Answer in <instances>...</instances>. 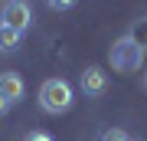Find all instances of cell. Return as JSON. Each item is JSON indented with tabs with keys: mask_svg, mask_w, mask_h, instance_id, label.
I'll return each mask as SVG.
<instances>
[{
	"mask_svg": "<svg viewBox=\"0 0 147 141\" xmlns=\"http://www.w3.org/2000/svg\"><path fill=\"white\" fill-rule=\"evenodd\" d=\"M72 85L65 82V79H46V82L39 85V105L42 112H49V115H62V112L72 108Z\"/></svg>",
	"mask_w": 147,
	"mask_h": 141,
	"instance_id": "cell-1",
	"label": "cell"
},
{
	"mask_svg": "<svg viewBox=\"0 0 147 141\" xmlns=\"http://www.w3.org/2000/svg\"><path fill=\"white\" fill-rule=\"evenodd\" d=\"M108 63L115 72H137L144 63V49L137 46V43L131 36H121L111 43V49H108Z\"/></svg>",
	"mask_w": 147,
	"mask_h": 141,
	"instance_id": "cell-2",
	"label": "cell"
},
{
	"mask_svg": "<svg viewBox=\"0 0 147 141\" xmlns=\"http://www.w3.org/2000/svg\"><path fill=\"white\" fill-rule=\"evenodd\" d=\"M0 26H10L16 33H26L33 26V13H30V3H20V0H10V3L0 7Z\"/></svg>",
	"mask_w": 147,
	"mask_h": 141,
	"instance_id": "cell-3",
	"label": "cell"
},
{
	"mask_svg": "<svg viewBox=\"0 0 147 141\" xmlns=\"http://www.w3.org/2000/svg\"><path fill=\"white\" fill-rule=\"evenodd\" d=\"M79 85H82V92L88 95V99H98V95L108 92V76H105L101 66H88V69L79 76Z\"/></svg>",
	"mask_w": 147,
	"mask_h": 141,
	"instance_id": "cell-4",
	"label": "cell"
},
{
	"mask_svg": "<svg viewBox=\"0 0 147 141\" xmlns=\"http://www.w3.org/2000/svg\"><path fill=\"white\" fill-rule=\"evenodd\" d=\"M0 92L10 99V105H16L26 95V82H23L20 72H0Z\"/></svg>",
	"mask_w": 147,
	"mask_h": 141,
	"instance_id": "cell-5",
	"label": "cell"
},
{
	"mask_svg": "<svg viewBox=\"0 0 147 141\" xmlns=\"http://www.w3.org/2000/svg\"><path fill=\"white\" fill-rule=\"evenodd\" d=\"M20 40H23V33L10 30V26H0V52H13L20 46Z\"/></svg>",
	"mask_w": 147,
	"mask_h": 141,
	"instance_id": "cell-6",
	"label": "cell"
},
{
	"mask_svg": "<svg viewBox=\"0 0 147 141\" xmlns=\"http://www.w3.org/2000/svg\"><path fill=\"white\" fill-rule=\"evenodd\" d=\"M127 36H131L141 49H147V16H144V20H137L131 30H127Z\"/></svg>",
	"mask_w": 147,
	"mask_h": 141,
	"instance_id": "cell-7",
	"label": "cell"
},
{
	"mask_svg": "<svg viewBox=\"0 0 147 141\" xmlns=\"http://www.w3.org/2000/svg\"><path fill=\"white\" fill-rule=\"evenodd\" d=\"M101 141H131V138H127L121 128H108L105 135H101Z\"/></svg>",
	"mask_w": 147,
	"mask_h": 141,
	"instance_id": "cell-8",
	"label": "cell"
},
{
	"mask_svg": "<svg viewBox=\"0 0 147 141\" xmlns=\"http://www.w3.org/2000/svg\"><path fill=\"white\" fill-rule=\"evenodd\" d=\"M23 141H56V138H53V135H46V131H30Z\"/></svg>",
	"mask_w": 147,
	"mask_h": 141,
	"instance_id": "cell-9",
	"label": "cell"
},
{
	"mask_svg": "<svg viewBox=\"0 0 147 141\" xmlns=\"http://www.w3.org/2000/svg\"><path fill=\"white\" fill-rule=\"evenodd\" d=\"M7 108H10V99H7L3 92H0V115H7Z\"/></svg>",
	"mask_w": 147,
	"mask_h": 141,
	"instance_id": "cell-10",
	"label": "cell"
},
{
	"mask_svg": "<svg viewBox=\"0 0 147 141\" xmlns=\"http://www.w3.org/2000/svg\"><path fill=\"white\" fill-rule=\"evenodd\" d=\"M144 85H147V76H144Z\"/></svg>",
	"mask_w": 147,
	"mask_h": 141,
	"instance_id": "cell-11",
	"label": "cell"
}]
</instances>
